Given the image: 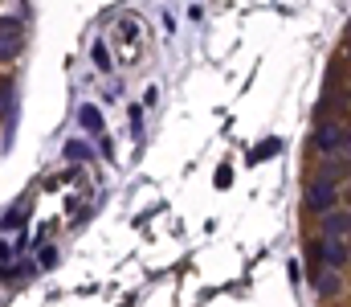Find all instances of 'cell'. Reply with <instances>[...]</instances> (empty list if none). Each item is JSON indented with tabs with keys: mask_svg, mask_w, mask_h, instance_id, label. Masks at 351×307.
<instances>
[{
	"mask_svg": "<svg viewBox=\"0 0 351 307\" xmlns=\"http://www.w3.org/2000/svg\"><path fill=\"white\" fill-rule=\"evenodd\" d=\"M348 209H351V189H348Z\"/></svg>",
	"mask_w": 351,
	"mask_h": 307,
	"instance_id": "obj_18",
	"label": "cell"
},
{
	"mask_svg": "<svg viewBox=\"0 0 351 307\" xmlns=\"http://www.w3.org/2000/svg\"><path fill=\"white\" fill-rule=\"evenodd\" d=\"M351 152V127H348V139H343V156Z\"/></svg>",
	"mask_w": 351,
	"mask_h": 307,
	"instance_id": "obj_16",
	"label": "cell"
},
{
	"mask_svg": "<svg viewBox=\"0 0 351 307\" xmlns=\"http://www.w3.org/2000/svg\"><path fill=\"white\" fill-rule=\"evenodd\" d=\"M274 152H278V139H265V144L254 148V156H250V160H265V156H274Z\"/></svg>",
	"mask_w": 351,
	"mask_h": 307,
	"instance_id": "obj_11",
	"label": "cell"
},
{
	"mask_svg": "<svg viewBox=\"0 0 351 307\" xmlns=\"http://www.w3.org/2000/svg\"><path fill=\"white\" fill-rule=\"evenodd\" d=\"M348 254H351V238H348Z\"/></svg>",
	"mask_w": 351,
	"mask_h": 307,
	"instance_id": "obj_19",
	"label": "cell"
},
{
	"mask_svg": "<svg viewBox=\"0 0 351 307\" xmlns=\"http://www.w3.org/2000/svg\"><path fill=\"white\" fill-rule=\"evenodd\" d=\"M348 54H351V33H348Z\"/></svg>",
	"mask_w": 351,
	"mask_h": 307,
	"instance_id": "obj_17",
	"label": "cell"
},
{
	"mask_svg": "<svg viewBox=\"0 0 351 307\" xmlns=\"http://www.w3.org/2000/svg\"><path fill=\"white\" fill-rule=\"evenodd\" d=\"M58 262V254H53V246H41V266H53Z\"/></svg>",
	"mask_w": 351,
	"mask_h": 307,
	"instance_id": "obj_14",
	"label": "cell"
},
{
	"mask_svg": "<svg viewBox=\"0 0 351 307\" xmlns=\"http://www.w3.org/2000/svg\"><path fill=\"white\" fill-rule=\"evenodd\" d=\"M339 201V189L331 185V181H323V177H315L311 185H306V209H315V213H331Z\"/></svg>",
	"mask_w": 351,
	"mask_h": 307,
	"instance_id": "obj_4",
	"label": "cell"
},
{
	"mask_svg": "<svg viewBox=\"0 0 351 307\" xmlns=\"http://www.w3.org/2000/svg\"><path fill=\"white\" fill-rule=\"evenodd\" d=\"M315 291H319L323 299H335V295L343 291V283H339V271H315Z\"/></svg>",
	"mask_w": 351,
	"mask_h": 307,
	"instance_id": "obj_7",
	"label": "cell"
},
{
	"mask_svg": "<svg viewBox=\"0 0 351 307\" xmlns=\"http://www.w3.org/2000/svg\"><path fill=\"white\" fill-rule=\"evenodd\" d=\"M94 66H98V70H110V54H106V45H102V41L94 45Z\"/></svg>",
	"mask_w": 351,
	"mask_h": 307,
	"instance_id": "obj_12",
	"label": "cell"
},
{
	"mask_svg": "<svg viewBox=\"0 0 351 307\" xmlns=\"http://www.w3.org/2000/svg\"><path fill=\"white\" fill-rule=\"evenodd\" d=\"M62 156H66L70 164H78V160H90V144H86V139H70V144L62 148Z\"/></svg>",
	"mask_w": 351,
	"mask_h": 307,
	"instance_id": "obj_9",
	"label": "cell"
},
{
	"mask_svg": "<svg viewBox=\"0 0 351 307\" xmlns=\"http://www.w3.org/2000/svg\"><path fill=\"white\" fill-rule=\"evenodd\" d=\"M25 54V21L21 16H0V66L21 62Z\"/></svg>",
	"mask_w": 351,
	"mask_h": 307,
	"instance_id": "obj_1",
	"label": "cell"
},
{
	"mask_svg": "<svg viewBox=\"0 0 351 307\" xmlns=\"http://www.w3.org/2000/svg\"><path fill=\"white\" fill-rule=\"evenodd\" d=\"M343 139H348V127H339V123H319V131H315V152L331 160V156L343 152Z\"/></svg>",
	"mask_w": 351,
	"mask_h": 307,
	"instance_id": "obj_3",
	"label": "cell"
},
{
	"mask_svg": "<svg viewBox=\"0 0 351 307\" xmlns=\"http://www.w3.org/2000/svg\"><path fill=\"white\" fill-rule=\"evenodd\" d=\"M78 123H82V131H90V135H102V115H98V106H82L78 111Z\"/></svg>",
	"mask_w": 351,
	"mask_h": 307,
	"instance_id": "obj_8",
	"label": "cell"
},
{
	"mask_svg": "<svg viewBox=\"0 0 351 307\" xmlns=\"http://www.w3.org/2000/svg\"><path fill=\"white\" fill-rule=\"evenodd\" d=\"M343 172H348V164H339V160H327V164H323V181H331V185H335V177H343Z\"/></svg>",
	"mask_w": 351,
	"mask_h": 307,
	"instance_id": "obj_10",
	"label": "cell"
},
{
	"mask_svg": "<svg viewBox=\"0 0 351 307\" xmlns=\"http://www.w3.org/2000/svg\"><path fill=\"white\" fill-rule=\"evenodd\" d=\"M16 78H0V123L4 127H12V119H16Z\"/></svg>",
	"mask_w": 351,
	"mask_h": 307,
	"instance_id": "obj_6",
	"label": "cell"
},
{
	"mask_svg": "<svg viewBox=\"0 0 351 307\" xmlns=\"http://www.w3.org/2000/svg\"><path fill=\"white\" fill-rule=\"evenodd\" d=\"M323 238H339V242H348L351 238V209H331V213H323Z\"/></svg>",
	"mask_w": 351,
	"mask_h": 307,
	"instance_id": "obj_5",
	"label": "cell"
},
{
	"mask_svg": "<svg viewBox=\"0 0 351 307\" xmlns=\"http://www.w3.org/2000/svg\"><path fill=\"white\" fill-rule=\"evenodd\" d=\"M306 250H311V258H315V262H327V271H339V266L351 258L348 242H339V238H319V242H311Z\"/></svg>",
	"mask_w": 351,
	"mask_h": 307,
	"instance_id": "obj_2",
	"label": "cell"
},
{
	"mask_svg": "<svg viewBox=\"0 0 351 307\" xmlns=\"http://www.w3.org/2000/svg\"><path fill=\"white\" fill-rule=\"evenodd\" d=\"M16 221L25 225V217H21V209H8V213H4V221H0V229H16Z\"/></svg>",
	"mask_w": 351,
	"mask_h": 307,
	"instance_id": "obj_13",
	"label": "cell"
},
{
	"mask_svg": "<svg viewBox=\"0 0 351 307\" xmlns=\"http://www.w3.org/2000/svg\"><path fill=\"white\" fill-rule=\"evenodd\" d=\"M8 258H12V250H8V246H4V242H0V266H4V262H8Z\"/></svg>",
	"mask_w": 351,
	"mask_h": 307,
	"instance_id": "obj_15",
	"label": "cell"
}]
</instances>
